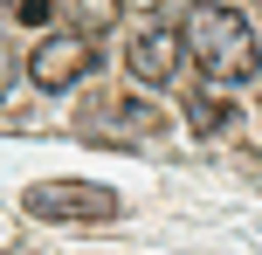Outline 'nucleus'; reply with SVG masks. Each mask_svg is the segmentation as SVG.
<instances>
[{
    "label": "nucleus",
    "mask_w": 262,
    "mask_h": 255,
    "mask_svg": "<svg viewBox=\"0 0 262 255\" xmlns=\"http://www.w3.org/2000/svg\"><path fill=\"white\" fill-rule=\"evenodd\" d=\"M55 14V0H14V21H28V28H41Z\"/></svg>",
    "instance_id": "0eeeda50"
},
{
    "label": "nucleus",
    "mask_w": 262,
    "mask_h": 255,
    "mask_svg": "<svg viewBox=\"0 0 262 255\" xmlns=\"http://www.w3.org/2000/svg\"><path fill=\"white\" fill-rule=\"evenodd\" d=\"M186 118H193V131H200V138H214V131H228V118H235V110H228L221 97L193 90V97H186Z\"/></svg>",
    "instance_id": "423d86ee"
},
{
    "label": "nucleus",
    "mask_w": 262,
    "mask_h": 255,
    "mask_svg": "<svg viewBox=\"0 0 262 255\" xmlns=\"http://www.w3.org/2000/svg\"><path fill=\"white\" fill-rule=\"evenodd\" d=\"M180 41L193 49V62L207 69L214 83H249L255 69H262V35L249 28V14H235V7H186V21H180Z\"/></svg>",
    "instance_id": "f257e3e1"
},
{
    "label": "nucleus",
    "mask_w": 262,
    "mask_h": 255,
    "mask_svg": "<svg viewBox=\"0 0 262 255\" xmlns=\"http://www.w3.org/2000/svg\"><path fill=\"white\" fill-rule=\"evenodd\" d=\"M180 55H186L180 21H166V14H145L138 35L124 41V69H131L138 83H172V76H180Z\"/></svg>",
    "instance_id": "20e7f679"
},
{
    "label": "nucleus",
    "mask_w": 262,
    "mask_h": 255,
    "mask_svg": "<svg viewBox=\"0 0 262 255\" xmlns=\"http://www.w3.org/2000/svg\"><path fill=\"white\" fill-rule=\"evenodd\" d=\"M7 83H14V49L0 41V97H7Z\"/></svg>",
    "instance_id": "6e6552de"
},
{
    "label": "nucleus",
    "mask_w": 262,
    "mask_h": 255,
    "mask_svg": "<svg viewBox=\"0 0 262 255\" xmlns=\"http://www.w3.org/2000/svg\"><path fill=\"white\" fill-rule=\"evenodd\" d=\"M55 7L69 14V28H76V35H104V28H118V21H124L131 0H55Z\"/></svg>",
    "instance_id": "39448f33"
},
{
    "label": "nucleus",
    "mask_w": 262,
    "mask_h": 255,
    "mask_svg": "<svg viewBox=\"0 0 262 255\" xmlns=\"http://www.w3.org/2000/svg\"><path fill=\"white\" fill-rule=\"evenodd\" d=\"M0 14H14V0H0Z\"/></svg>",
    "instance_id": "1a4fd4ad"
},
{
    "label": "nucleus",
    "mask_w": 262,
    "mask_h": 255,
    "mask_svg": "<svg viewBox=\"0 0 262 255\" xmlns=\"http://www.w3.org/2000/svg\"><path fill=\"white\" fill-rule=\"evenodd\" d=\"M90 69H97V35H76V28L41 35L35 55H28V76H35L41 90H76Z\"/></svg>",
    "instance_id": "7ed1b4c3"
},
{
    "label": "nucleus",
    "mask_w": 262,
    "mask_h": 255,
    "mask_svg": "<svg viewBox=\"0 0 262 255\" xmlns=\"http://www.w3.org/2000/svg\"><path fill=\"white\" fill-rule=\"evenodd\" d=\"M28 214L35 221H111L118 193L97 179H41V187H28Z\"/></svg>",
    "instance_id": "f03ea898"
}]
</instances>
